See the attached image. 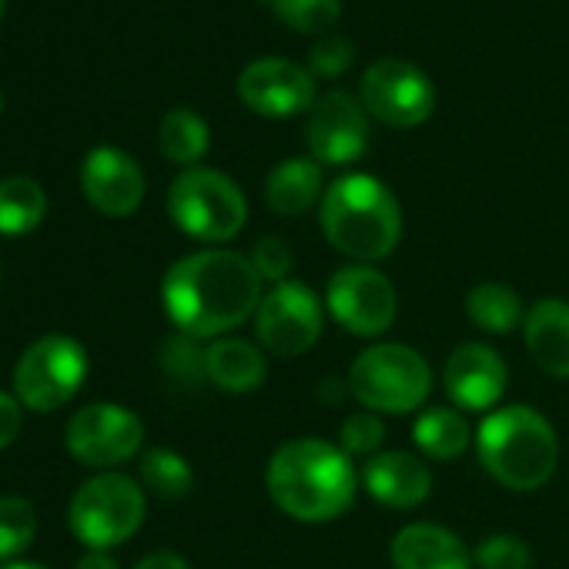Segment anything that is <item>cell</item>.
<instances>
[{
  "instance_id": "obj_1",
  "label": "cell",
  "mask_w": 569,
  "mask_h": 569,
  "mask_svg": "<svg viewBox=\"0 0 569 569\" xmlns=\"http://www.w3.org/2000/svg\"><path fill=\"white\" fill-rule=\"evenodd\" d=\"M264 281L251 258L231 248H201L178 258L161 281L171 326L191 339H224L254 319Z\"/></svg>"
},
{
  "instance_id": "obj_2",
  "label": "cell",
  "mask_w": 569,
  "mask_h": 569,
  "mask_svg": "<svg viewBox=\"0 0 569 569\" xmlns=\"http://www.w3.org/2000/svg\"><path fill=\"white\" fill-rule=\"evenodd\" d=\"M271 502L296 522H332L346 516L359 492V472L342 446L302 436L281 442L264 466Z\"/></svg>"
},
{
  "instance_id": "obj_3",
  "label": "cell",
  "mask_w": 569,
  "mask_h": 569,
  "mask_svg": "<svg viewBox=\"0 0 569 569\" xmlns=\"http://www.w3.org/2000/svg\"><path fill=\"white\" fill-rule=\"evenodd\" d=\"M319 224L339 254L352 258L356 264H376L402 241V204L386 181L352 171L326 188Z\"/></svg>"
},
{
  "instance_id": "obj_4",
  "label": "cell",
  "mask_w": 569,
  "mask_h": 569,
  "mask_svg": "<svg viewBox=\"0 0 569 569\" xmlns=\"http://www.w3.org/2000/svg\"><path fill=\"white\" fill-rule=\"evenodd\" d=\"M479 466L512 492L542 489L559 466V439L552 422L529 406H499L476 429Z\"/></svg>"
},
{
  "instance_id": "obj_5",
  "label": "cell",
  "mask_w": 569,
  "mask_h": 569,
  "mask_svg": "<svg viewBox=\"0 0 569 569\" xmlns=\"http://www.w3.org/2000/svg\"><path fill=\"white\" fill-rule=\"evenodd\" d=\"M352 399L376 416H409L432 392V369L412 346L379 342L362 349L346 379Z\"/></svg>"
},
{
  "instance_id": "obj_6",
  "label": "cell",
  "mask_w": 569,
  "mask_h": 569,
  "mask_svg": "<svg viewBox=\"0 0 569 569\" xmlns=\"http://www.w3.org/2000/svg\"><path fill=\"white\" fill-rule=\"evenodd\" d=\"M168 214L188 238L224 244L241 234L248 221V201L224 171L188 168L168 188Z\"/></svg>"
},
{
  "instance_id": "obj_7",
  "label": "cell",
  "mask_w": 569,
  "mask_h": 569,
  "mask_svg": "<svg viewBox=\"0 0 569 569\" xmlns=\"http://www.w3.org/2000/svg\"><path fill=\"white\" fill-rule=\"evenodd\" d=\"M144 506V486L124 472H101L71 496L68 526L88 549L108 552L141 529Z\"/></svg>"
},
{
  "instance_id": "obj_8",
  "label": "cell",
  "mask_w": 569,
  "mask_h": 569,
  "mask_svg": "<svg viewBox=\"0 0 569 569\" xmlns=\"http://www.w3.org/2000/svg\"><path fill=\"white\" fill-rule=\"evenodd\" d=\"M326 329V302L312 284L289 278L278 281L261 296L254 312L258 346L278 359H296L316 349Z\"/></svg>"
},
{
  "instance_id": "obj_9",
  "label": "cell",
  "mask_w": 569,
  "mask_h": 569,
  "mask_svg": "<svg viewBox=\"0 0 569 569\" xmlns=\"http://www.w3.org/2000/svg\"><path fill=\"white\" fill-rule=\"evenodd\" d=\"M88 379V352L71 336H44L31 342L14 366V392L34 412L68 406Z\"/></svg>"
},
{
  "instance_id": "obj_10",
  "label": "cell",
  "mask_w": 569,
  "mask_h": 569,
  "mask_svg": "<svg viewBox=\"0 0 569 569\" xmlns=\"http://www.w3.org/2000/svg\"><path fill=\"white\" fill-rule=\"evenodd\" d=\"M326 312L342 332L356 339H379L399 316L396 284L376 264H342L326 284Z\"/></svg>"
},
{
  "instance_id": "obj_11",
  "label": "cell",
  "mask_w": 569,
  "mask_h": 569,
  "mask_svg": "<svg viewBox=\"0 0 569 569\" xmlns=\"http://www.w3.org/2000/svg\"><path fill=\"white\" fill-rule=\"evenodd\" d=\"M359 98L369 118L389 128H419L436 111V84L422 68L402 58H382L362 74Z\"/></svg>"
},
{
  "instance_id": "obj_12",
  "label": "cell",
  "mask_w": 569,
  "mask_h": 569,
  "mask_svg": "<svg viewBox=\"0 0 569 569\" xmlns=\"http://www.w3.org/2000/svg\"><path fill=\"white\" fill-rule=\"evenodd\" d=\"M144 422L114 402H94L71 416L64 446L68 452L91 469H114L141 452Z\"/></svg>"
},
{
  "instance_id": "obj_13",
  "label": "cell",
  "mask_w": 569,
  "mask_h": 569,
  "mask_svg": "<svg viewBox=\"0 0 569 569\" xmlns=\"http://www.w3.org/2000/svg\"><path fill=\"white\" fill-rule=\"evenodd\" d=\"M238 98L261 118H292L319 101L316 78L289 58H258L238 74Z\"/></svg>"
},
{
  "instance_id": "obj_14",
  "label": "cell",
  "mask_w": 569,
  "mask_h": 569,
  "mask_svg": "<svg viewBox=\"0 0 569 569\" xmlns=\"http://www.w3.org/2000/svg\"><path fill=\"white\" fill-rule=\"evenodd\" d=\"M309 151L319 164H352L369 148V111L362 98H352L349 91H329L322 94L306 124Z\"/></svg>"
},
{
  "instance_id": "obj_15",
  "label": "cell",
  "mask_w": 569,
  "mask_h": 569,
  "mask_svg": "<svg viewBox=\"0 0 569 569\" xmlns=\"http://www.w3.org/2000/svg\"><path fill=\"white\" fill-rule=\"evenodd\" d=\"M442 386L456 409L462 412H492L499 409L506 386H509V366L506 359L486 346V342H466L452 349V356L442 366Z\"/></svg>"
},
{
  "instance_id": "obj_16",
  "label": "cell",
  "mask_w": 569,
  "mask_h": 569,
  "mask_svg": "<svg viewBox=\"0 0 569 569\" xmlns=\"http://www.w3.org/2000/svg\"><path fill=\"white\" fill-rule=\"evenodd\" d=\"M81 191L94 211L108 218H128L144 201V171L128 151L101 144L91 148L81 164Z\"/></svg>"
},
{
  "instance_id": "obj_17",
  "label": "cell",
  "mask_w": 569,
  "mask_h": 569,
  "mask_svg": "<svg viewBox=\"0 0 569 569\" xmlns=\"http://www.w3.org/2000/svg\"><path fill=\"white\" fill-rule=\"evenodd\" d=\"M362 486L386 509H419L432 496V469L412 452L386 449L366 459Z\"/></svg>"
},
{
  "instance_id": "obj_18",
  "label": "cell",
  "mask_w": 569,
  "mask_h": 569,
  "mask_svg": "<svg viewBox=\"0 0 569 569\" xmlns=\"http://www.w3.org/2000/svg\"><path fill=\"white\" fill-rule=\"evenodd\" d=\"M392 569H476L472 549L439 522H409L389 542Z\"/></svg>"
},
{
  "instance_id": "obj_19",
  "label": "cell",
  "mask_w": 569,
  "mask_h": 569,
  "mask_svg": "<svg viewBox=\"0 0 569 569\" xmlns=\"http://www.w3.org/2000/svg\"><path fill=\"white\" fill-rule=\"evenodd\" d=\"M522 342L529 359L552 379L569 382V302L566 299H539L526 309Z\"/></svg>"
},
{
  "instance_id": "obj_20",
  "label": "cell",
  "mask_w": 569,
  "mask_h": 569,
  "mask_svg": "<svg viewBox=\"0 0 569 569\" xmlns=\"http://www.w3.org/2000/svg\"><path fill=\"white\" fill-rule=\"evenodd\" d=\"M204 372H208V382L231 392V396H244V392H254L264 376H268V352L248 339H234V336H224V339H214L208 349H204Z\"/></svg>"
},
{
  "instance_id": "obj_21",
  "label": "cell",
  "mask_w": 569,
  "mask_h": 569,
  "mask_svg": "<svg viewBox=\"0 0 569 569\" xmlns=\"http://www.w3.org/2000/svg\"><path fill=\"white\" fill-rule=\"evenodd\" d=\"M322 184L326 178L316 158H284L264 178V204L281 218L306 214L312 204H322Z\"/></svg>"
},
{
  "instance_id": "obj_22",
  "label": "cell",
  "mask_w": 569,
  "mask_h": 569,
  "mask_svg": "<svg viewBox=\"0 0 569 569\" xmlns=\"http://www.w3.org/2000/svg\"><path fill=\"white\" fill-rule=\"evenodd\" d=\"M412 439H416V446H419V452L426 459L452 462L476 442V432L469 429V422H466V416L459 409L429 406V409L419 412V419L412 426Z\"/></svg>"
},
{
  "instance_id": "obj_23",
  "label": "cell",
  "mask_w": 569,
  "mask_h": 569,
  "mask_svg": "<svg viewBox=\"0 0 569 569\" xmlns=\"http://www.w3.org/2000/svg\"><path fill=\"white\" fill-rule=\"evenodd\" d=\"M466 316L486 336H509V332L522 329V322H526L519 292L502 281H479L476 289H469Z\"/></svg>"
},
{
  "instance_id": "obj_24",
  "label": "cell",
  "mask_w": 569,
  "mask_h": 569,
  "mask_svg": "<svg viewBox=\"0 0 569 569\" xmlns=\"http://www.w3.org/2000/svg\"><path fill=\"white\" fill-rule=\"evenodd\" d=\"M48 214L44 188L28 174H11L0 181V234H31Z\"/></svg>"
},
{
  "instance_id": "obj_25",
  "label": "cell",
  "mask_w": 569,
  "mask_h": 569,
  "mask_svg": "<svg viewBox=\"0 0 569 569\" xmlns=\"http://www.w3.org/2000/svg\"><path fill=\"white\" fill-rule=\"evenodd\" d=\"M158 144H161V154L171 161V164H181L184 171L188 168H198V161L208 154V144H211V131L204 124V118L191 108H174L161 118V128H158Z\"/></svg>"
},
{
  "instance_id": "obj_26",
  "label": "cell",
  "mask_w": 569,
  "mask_h": 569,
  "mask_svg": "<svg viewBox=\"0 0 569 569\" xmlns=\"http://www.w3.org/2000/svg\"><path fill=\"white\" fill-rule=\"evenodd\" d=\"M141 486L158 499H184L194 489V472L188 459L174 449H148L141 456Z\"/></svg>"
},
{
  "instance_id": "obj_27",
  "label": "cell",
  "mask_w": 569,
  "mask_h": 569,
  "mask_svg": "<svg viewBox=\"0 0 569 569\" xmlns=\"http://www.w3.org/2000/svg\"><path fill=\"white\" fill-rule=\"evenodd\" d=\"M38 536V509L24 496H0V559L14 562Z\"/></svg>"
},
{
  "instance_id": "obj_28",
  "label": "cell",
  "mask_w": 569,
  "mask_h": 569,
  "mask_svg": "<svg viewBox=\"0 0 569 569\" xmlns=\"http://www.w3.org/2000/svg\"><path fill=\"white\" fill-rule=\"evenodd\" d=\"M274 11L292 31L326 34L342 18V0H274Z\"/></svg>"
},
{
  "instance_id": "obj_29",
  "label": "cell",
  "mask_w": 569,
  "mask_h": 569,
  "mask_svg": "<svg viewBox=\"0 0 569 569\" xmlns=\"http://www.w3.org/2000/svg\"><path fill=\"white\" fill-rule=\"evenodd\" d=\"M161 369L178 382V386H201L208 382V372H204V349H198V339L191 336H171L164 346H161Z\"/></svg>"
},
{
  "instance_id": "obj_30",
  "label": "cell",
  "mask_w": 569,
  "mask_h": 569,
  "mask_svg": "<svg viewBox=\"0 0 569 569\" xmlns=\"http://www.w3.org/2000/svg\"><path fill=\"white\" fill-rule=\"evenodd\" d=\"M472 562L476 569H529L532 549L512 532H492L472 549Z\"/></svg>"
},
{
  "instance_id": "obj_31",
  "label": "cell",
  "mask_w": 569,
  "mask_h": 569,
  "mask_svg": "<svg viewBox=\"0 0 569 569\" xmlns=\"http://www.w3.org/2000/svg\"><path fill=\"white\" fill-rule=\"evenodd\" d=\"M382 442H386L382 416L362 409V412H352V416L342 422L339 446H342L346 456H366V459H372L376 452H382Z\"/></svg>"
},
{
  "instance_id": "obj_32",
  "label": "cell",
  "mask_w": 569,
  "mask_h": 569,
  "mask_svg": "<svg viewBox=\"0 0 569 569\" xmlns=\"http://www.w3.org/2000/svg\"><path fill=\"white\" fill-rule=\"evenodd\" d=\"M251 264H254V271L261 274V281H268V284H278V281H289V271H292V248H289V241L284 238H278V234H264V238H258V244L251 248Z\"/></svg>"
},
{
  "instance_id": "obj_33",
  "label": "cell",
  "mask_w": 569,
  "mask_h": 569,
  "mask_svg": "<svg viewBox=\"0 0 569 569\" xmlns=\"http://www.w3.org/2000/svg\"><path fill=\"white\" fill-rule=\"evenodd\" d=\"M352 58H356V48H352V41L342 38V34H322V38L312 44V51H309V64H312V71L322 74V78H339V74H346V68L352 64Z\"/></svg>"
},
{
  "instance_id": "obj_34",
  "label": "cell",
  "mask_w": 569,
  "mask_h": 569,
  "mask_svg": "<svg viewBox=\"0 0 569 569\" xmlns=\"http://www.w3.org/2000/svg\"><path fill=\"white\" fill-rule=\"evenodd\" d=\"M24 416H21V399L0 392V449H8L21 436Z\"/></svg>"
},
{
  "instance_id": "obj_35",
  "label": "cell",
  "mask_w": 569,
  "mask_h": 569,
  "mask_svg": "<svg viewBox=\"0 0 569 569\" xmlns=\"http://www.w3.org/2000/svg\"><path fill=\"white\" fill-rule=\"evenodd\" d=\"M134 569H191V566H188L184 556H178V552H171V549H158V552L144 556Z\"/></svg>"
},
{
  "instance_id": "obj_36",
  "label": "cell",
  "mask_w": 569,
  "mask_h": 569,
  "mask_svg": "<svg viewBox=\"0 0 569 569\" xmlns=\"http://www.w3.org/2000/svg\"><path fill=\"white\" fill-rule=\"evenodd\" d=\"M78 569H118V562H114V556H108L101 549H91L88 556H81Z\"/></svg>"
},
{
  "instance_id": "obj_37",
  "label": "cell",
  "mask_w": 569,
  "mask_h": 569,
  "mask_svg": "<svg viewBox=\"0 0 569 569\" xmlns=\"http://www.w3.org/2000/svg\"><path fill=\"white\" fill-rule=\"evenodd\" d=\"M0 569H48V566H41V562H21V559H14V562H4Z\"/></svg>"
},
{
  "instance_id": "obj_38",
  "label": "cell",
  "mask_w": 569,
  "mask_h": 569,
  "mask_svg": "<svg viewBox=\"0 0 569 569\" xmlns=\"http://www.w3.org/2000/svg\"><path fill=\"white\" fill-rule=\"evenodd\" d=\"M4 8H8V0H0V18H4Z\"/></svg>"
},
{
  "instance_id": "obj_39",
  "label": "cell",
  "mask_w": 569,
  "mask_h": 569,
  "mask_svg": "<svg viewBox=\"0 0 569 569\" xmlns=\"http://www.w3.org/2000/svg\"><path fill=\"white\" fill-rule=\"evenodd\" d=\"M0 111H4V91H0Z\"/></svg>"
}]
</instances>
